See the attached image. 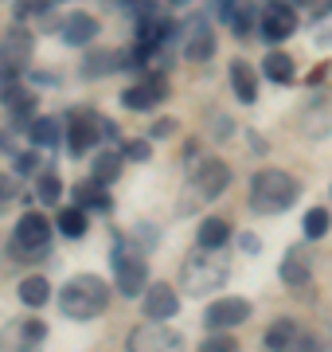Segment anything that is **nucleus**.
<instances>
[{"instance_id": "79ce46f5", "label": "nucleus", "mask_w": 332, "mask_h": 352, "mask_svg": "<svg viewBox=\"0 0 332 352\" xmlns=\"http://www.w3.org/2000/svg\"><path fill=\"white\" fill-rule=\"evenodd\" d=\"M324 75H329V63H317V67L305 75V82H313V87H317V82H324Z\"/></svg>"}, {"instance_id": "4c0bfd02", "label": "nucleus", "mask_w": 332, "mask_h": 352, "mask_svg": "<svg viewBox=\"0 0 332 352\" xmlns=\"http://www.w3.org/2000/svg\"><path fill=\"white\" fill-rule=\"evenodd\" d=\"M176 129H180V122H176V118H161V122H156V126L149 129V138H172Z\"/></svg>"}, {"instance_id": "72a5a7b5", "label": "nucleus", "mask_w": 332, "mask_h": 352, "mask_svg": "<svg viewBox=\"0 0 332 352\" xmlns=\"http://www.w3.org/2000/svg\"><path fill=\"white\" fill-rule=\"evenodd\" d=\"M200 352H239V340L223 329V333H211V337L200 344Z\"/></svg>"}, {"instance_id": "7ed1b4c3", "label": "nucleus", "mask_w": 332, "mask_h": 352, "mask_svg": "<svg viewBox=\"0 0 332 352\" xmlns=\"http://www.w3.org/2000/svg\"><path fill=\"white\" fill-rule=\"evenodd\" d=\"M227 274L230 266L215 251L200 247V251L184 254V263H180V289L184 294H211V289H219L227 282Z\"/></svg>"}, {"instance_id": "6e6552de", "label": "nucleus", "mask_w": 332, "mask_h": 352, "mask_svg": "<svg viewBox=\"0 0 332 352\" xmlns=\"http://www.w3.org/2000/svg\"><path fill=\"white\" fill-rule=\"evenodd\" d=\"M106 138V118L90 110H71V129H67V149L82 157L86 149H94L98 141Z\"/></svg>"}, {"instance_id": "aec40b11", "label": "nucleus", "mask_w": 332, "mask_h": 352, "mask_svg": "<svg viewBox=\"0 0 332 352\" xmlns=\"http://www.w3.org/2000/svg\"><path fill=\"white\" fill-rule=\"evenodd\" d=\"M230 87H235V94L250 106V102L258 98V75H254V67L243 63V59H235V63H230Z\"/></svg>"}, {"instance_id": "20e7f679", "label": "nucleus", "mask_w": 332, "mask_h": 352, "mask_svg": "<svg viewBox=\"0 0 332 352\" xmlns=\"http://www.w3.org/2000/svg\"><path fill=\"white\" fill-rule=\"evenodd\" d=\"M227 184H230L227 161H200V164L192 168V180H188V200L180 204V215H188L195 204L223 196V192H227Z\"/></svg>"}, {"instance_id": "423d86ee", "label": "nucleus", "mask_w": 332, "mask_h": 352, "mask_svg": "<svg viewBox=\"0 0 332 352\" xmlns=\"http://www.w3.org/2000/svg\"><path fill=\"white\" fill-rule=\"evenodd\" d=\"M180 55L188 59V63H204L215 55V32H211V16L195 12L184 20L180 28Z\"/></svg>"}, {"instance_id": "c03bdc74", "label": "nucleus", "mask_w": 332, "mask_h": 352, "mask_svg": "<svg viewBox=\"0 0 332 352\" xmlns=\"http://www.w3.org/2000/svg\"><path fill=\"white\" fill-rule=\"evenodd\" d=\"M317 43H320V47H329V43H332V24H329V28H320V32H317Z\"/></svg>"}, {"instance_id": "a18cd8bd", "label": "nucleus", "mask_w": 332, "mask_h": 352, "mask_svg": "<svg viewBox=\"0 0 332 352\" xmlns=\"http://www.w3.org/2000/svg\"><path fill=\"white\" fill-rule=\"evenodd\" d=\"M243 251H250V254L258 251V239H254V235H243Z\"/></svg>"}, {"instance_id": "dca6fc26", "label": "nucleus", "mask_w": 332, "mask_h": 352, "mask_svg": "<svg viewBox=\"0 0 332 352\" xmlns=\"http://www.w3.org/2000/svg\"><path fill=\"white\" fill-rule=\"evenodd\" d=\"M63 43H71V47H86L90 39H98V32H102V24L94 20L90 12H71L63 20Z\"/></svg>"}, {"instance_id": "7c9ffc66", "label": "nucleus", "mask_w": 332, "mask_h": 352, "mask_svg": "<svg viewBox=\"0 0 332 352\" xmlns=\"http://www.w3.org/2000/svg\"><path fill=\"white\" fill-rule=\"evenodd\" d=\"M59 196H63V180H59L51 168H43V173H39V180H36V200L39 204H55Z\"/></svg>"}, {"instance_id": "5701e85b", "label": "nucleus", "mask_w": 332, "mask_h": 352, "mask_svg": "<svg viewBox=\"0 0 332 352\" xmlns=\"http://www.w3.org/2000/svg\"><path fill=\"white\" fill-rule=\"evenodd\" d=\"M4 106H8V113L16 122H36V94L24 90L20 82H12V90L4 94Z\"/></svg>"}, {"instance_id": "f03ea898", "label": "nucleus", "mask_w": 332, "mask_h": 352, "mask_svg": "<svg viewBox=\"0 0 332 352\" xmlns=\"http://www.w3.org/2000/svg\"><path fill=\"white\" fill-rule=\"evenodd\" d=\"M110 305V286H106V278L98 274H75L59 289V309L67 317H75V321H90V317H98Z\"/></svg>"}, {"instance_id": "a878e982", "label": "nucleus", "mask_w": 332, "mask_h": 352, "mask_svg": "<svg viewBox=\"0 0 332 352\" xmlns=\"http://www.w3.org/2000/svg\"><path fill=\"white\" fill-rule=\"evenodd\" d=\"M27 138H32V145H39V149H51V145H59V138H63V126H59L55 118H36V122H27Z\"/></svg>"}, {"instance_id": "2f4dec72", "label": "nucleus", "mask_w": 332, "mask_h": 352, "mask_svg": "<svg viewBox=\"0 0 332 352\" xmlns=\"http://www.w3.org/2000/svg\"><path fill=\"white\" fill-rule=\"evenodd\" d=\"M329 208H309L305 212V223H301V231H305V239H324L329 235Z\"/></svg>"}, {"instance_id": "2eb2a0df", "label": "nucleus", "mask_w": 332, "mask_h": 352, "mask_svg": "<svg viewBox=\"0 0 332 352\" xmlns=\"http://www.w3.org/2000/svg\"><path fill=\"white\" fill-rule=\"evenodd\" d=\"M176 309H180V298L168 282H153L145 289V317L149 321H168V317H176Z\"/></svg>"}, {"instance_id": "c9c22d12", "label": "nucleus", "mask_w": 332, "mask_h": 352, "mask_svg": "<svg viewBox=\"0 0 332 352\" xmlns=\"http://www.w3.org/2000/svg\"><path fill=\"white\" fill-rule=\"evenodd\" d=\"M16 173H20V176L39 173V157H36V153H20V157H16Z\"/></svg>"}, {"instance_id": "09e8293b", "label": "nucleus", "mask_w": 332, "mask_h": 352, "mask_svg": "<svg viewBox=\"0 0 332 352\" xmlns=\"http://www.w3.org/2000/svg\"><path fill=\"white\" fill-rule=\"evenodd\" d=\"M297 4H313V0H297Z\"/></svg>"}, {"instance_id": "9b49d317", "label": "nucleus", "mask_w": 332, "mask_h": 352, "mask_svg": "<svg viewBox=\"0 0 332 352\" xmlns=\"http://www.w3.org/2000/svg\"><path fill=\"white\" fill-rule=\"evenodd\" d=\"M246 317H250V302H246V298H219V302L207 305L204 325L211 329V333H223V329L243 325Z\"/></svg>"}, {"instance_id": "9d476101", "label": "nucleus", "mask_w": 332, "mask_h": 352, "mask_svg": "<svg viewBox=\"0 0 332 352\" xmlns=\"http://www.w3.org/2000/svg\"><path fill=\"white\" fill-rule=\"evenodd\" d=\"M0 63L8 67L12 75H24V67L32 63V32H27L20 20H16V24L4 32V39H0Z\"/></svg>"}, {"instance_id": "a211bd4d", "label": "nucleus", "mask_w": 332, "mask_h": 352, "mask_svg": "<svg viewBox=\"0 0 332 352\" xmlns=\"http://www.w3.org/2000/svg\"><path fill=\"white\" fill-rule=\"evenodd\" d=\"M75 200L78 208H94V212H110V192H106L102 180H78L75 184Z\"/></svg>"}, {"instance_id": "37998d69", "label": "nucleus", "mask_w": 332, "mask_h": 352, "mask_svg": "<svg viewBox=\"0 0 332 352\" xmlns=\"http://www.w3.org/2000/svg\"><path fill=\"white\" fill-rule=\"evenodd\" d=\"M36 82H39V87H55L59 75H55V71H36Z\"/></svg>"}, {"instance_id": "412c9836", "label": "nucleus", "mask_w": 332, "mask_h": 352, "mask_svg": "<svg viewBox=\"0 0 332 352\" xmlns=\"http://www.w3.org/2000/svg\"><path fill=\"white\" fill-rule=\"evenodd\" d=\"M262 75H266L270 82H278V87H289L294 75H297V67L285 51H270L266 59H262Z\"/></svg>"}, {"instance_id": "f257e3e1", "label": "nucleus", "mask_w": 332, "mask_h": 352, "mask_svg": "<svg viewBox=\"0 0 332 352\" xmlns=\"http://www.w3.org/2000/svg\"><path fill=\"white\" fill-rule=\"evenodd\" d=\"M301 196V184H297L289 173L281 168H258L254 180H250V208L258 215H281L289 212Z\"/></svg>"}, {"instance_id": "58836bf2", "label": "nucleus", "mask_w": 332, "mask_h": 352, "mask_svg": "<svg viewBox=\"0 0 332 352\" xmlns=\"http://www.w3.org/2000/svg\"><path fill=\"white\" fill-rule=\"evenodd\" d=\"M12 200H16V180L0 173V208H4V204H12Z\"/></svg>"}, {"instance_id": "1a4fd4ad", "label": "nucleus", "mask_w": 332, "mask_h": 352, "mask_svg": "<svg viewBox=\"0 0 332 352\" xmlns=\"http://www.w3.org/2000/svg\"><path fill=\"white\" fill-rule=\"evenodd\" d=\"M43 337H47V325H43L39 317L12 321V325L0 329V352H36Z\"/></svg>"}, {"instance_id": "cd10ccee", "label": "nucleus", "mask_w": 332, "mask_h": 352, "mask_svg": "<svg viewBox=\"0 0 332 352\" xmlns=\"http://www.w3.org/2000/svg\"><path fill=\"white\" fill-rule=\"evenodd\" d=\"M227 239H230V223H227V219L211 215V219H204V223H200V247H207V251H219Z\"/></svg>"}, {"instance_id": "a19ab883", "label": "nucleus", "mask_w": 332, "mask_h": 352, "mask_svg": "<svg viewBox=\"0 0 332 352\" xmlns=\"http://www.w3.org/2000/svg\"><path fill=\"white\" fill-rule=\"evenodd\" d=\"M12 82H16V75L0 63V102H4V94H8V90H12Z\"/></svg>"}, {"instance_id": "6ab92c4d", "label": "nucleus", "mask_w": 332, "mask_h": 352, "mask_svg": "<svg viewBox=\"0 0 332 352\" xmlns=\"http://www.w3.org/2000/svg\"><path fill=\"white\" fill-rule=\"evenodd\" d=\"M297 337H301L297 321L281 317V321H274V325L266 329V352H289L297 344Z\"/></svg>"}, {"instance_id": "e433bc0d", "label": "nucleus", "mask_w": 332, "mask_h": 352, "mask_svg": "<svg viewBox=\"0 0 332 352\" xmlns=\"http://www.w3.org/2000/svg\"><path fill=\"white\" fill-rule=\"evenodd\" d=\"M149 141H126V157L129 161H149Z\"/></svg>"}, {"instance_id": "4be33fe9", "label": "nucleus", "mask_w": 332, "mask_h": 352, "mask_svg": "<svg viewBox=\"0 0 332 352\" xmlns=\"http://www.w3.org/2000/svg\"><path fill=\"white\" fill-rule=\"evenodd\" d=\"M305 133L309 138H324L332 129V98H320V102H313V106H305Z\"/></svg>"}, {"instance_id": "0eeeda50", "label": "nucleus", "mask_w": 332, "mask_h": 352, "mask_svg": "<svg viewBox=\"0 0 332 352\" xmlns=\"http://www.w3.org/2000/svg\"><path fill=\"white\" fill-rule=\"evenodd\" d=\"M126 349L129 352H184V337L172 333L168 325H161V321H149L145 317V325H137L129 333Z\"/></svg>"}, {"instance_id": "473e14b6", "label": "nucleus", "mask_w": 332, "mask_h": 352, "mask_svg": "<svg viewBox=\"0 0 332 352\" xmlns=\"http://www.w3.org/2000/svg\"><path fill=\"white\" fill-rule=\"evenodd\" d=\"M254 24H258V8L254 4H239L235 16H230V32H235V36H250Z\"/></svg>"}, {"instance_id": "c85d7f7f", "label": "nucleus", "mask_w": 332, "mask_h": 352, "mask_svg": "<svg viewBox=\"0 0 332 352\" xmlns=\"http://www.w3.org/2000/svg\"><path fill=\"white\" fill-rule=\"evenodd\" d=\"M51 0H16V20L24 24V20H39V28H51L55 20L51 16Z\"/></svg>"}, {"instance_id": "f704fd0d", "label": "nucleus", "mask_w": 332, "mask_h": 352, "mask_svg": "<svg viewBox=\"0 0 332 352\" xmlns=\"http://www.w3.org/2000/svg\"><path fill=\"white\" fill-rule=\"evenodd\" d=\"M235 8H239V0H207V12L215 16V20H227V24H230V16H235Z\"/></svg>"}, {"instance_id": "ddd939ff", "label": "nucleus", "mask_w": 332, "mask_h": 352, "mask_svg": "<svg viewBox=\"0 0 332 352\" xmlns=\"http://www.w3.org/2000/svg\"><path fill=\"white\" fill-rule=\"evenodd\" d=\"M165 98H168L165 75H149L145 82H133L121 94V106H129V110H149V106H156V102H165Z\"/></svg>"}, {"instance_id": "f3484780", "label": "nucleus", "mask_w": 332, "mask_h": 352, "mask_svg": "<svg viewBox=\"0 0 332 352\" xmlns=\"http://www.w3.org/2000/svg\"><path fill=\"white\" fill-rule=\"evenodd\" d=\"M309 278H313V266H309V254L301 247H289L285 258H281V282L289 289H305Z\"/></svg>"}, {"instance_id": "393cba45", "label": "nucleus", "mask_w": 332, "mask_h": 352, "mask_svg": "<svg viewBox=\"0 0 332 352\" xmlns=\"http://www.w3.org/2000/svg\"><path fill=\"white\" fill-rule=\"evenodd\" d=\"M90 176H94V180H102V184H114L117 176H121V153H117V149H102V153H94Z\"/></svg>"}, {"instance_id": "4468645a", "label": "nucleus", "mask_w": 332, "mask_h": 352, "mask_svg": "<svg viewBox=\"0 0 332 352\" xmlns=\"http://www.w3.org/2000/svg\"><path fill=\"white\" fill-rule=\"evenodd\" d=\"M51 239V223L43 219L39 212H24L20 215V223H16V247H24V251H43Z\"/></svg>"}, {"instance_id": "f8f14e48", "label": "nucleus", "mask_w": 332, "mask_h": 352, "mask_svg": "<svg viewBox=\"0 0 332 352\" xmlns=\"http://www.w3.org/2000/svg\"><path fill=\"white\" fill-rule=\"evenodd\" d=\"M297 32V12L294 4H285V0H274L266 12H262V36L270 43H281V39H289Z\"/></svg>"}, {"instance_id": "b1692460", "label": "nucleus", "mask_w": 332, "mask_h": 352, "mask_svg": "<svg viewBox=\"0 0 332 352\" xmlns=\"http://www.w3.org/2000/svg\"><path fill=\"white\" fill-rule=\"evenodd\" d=\"M16 294H20V302H24V305L39 309V305L51 302V282H47L43 274H32V278H24V282H20V289H16Z\"/></svg>"}, {"instance_id": "bb28decb", "label": "nucleus", "mask_w": 332, "mask_h": 352, "mask_svg": "<svg viewBox=\"0 0 332 352\" xmlns=\"http://www.w3.org/2000/svg\"><path fill=\"white\" fill-rule=\"evenodd\" d=\"M117 67H121V55H114V51H90L86 63H82V75L86 78H106V75H114Z\"/></svg>"}, {"instance_id": "ea45409f", "label": "nucleus", "mask_w": 332, "mask_h": 352, "mask_svg": "<svg viewBox=\"0 0 332 352\" xmlns=\"http://www.w3.org/2000/svg\"><path fill=\"white\" fill-rule=\"evenodd\" d=\"M121 8H126L129 16H145L153 8V0H121Z\"/></svg>"}, {"instance_id": "49530a36", "label": "nucleus", "mask_w": 332, "mask_h": 352, "mask_svg": "<svg viewBox=\"0 0 332 352\" xmlns=\"http://www.w3.org/2000/svg\"><path fill=\"white\" fill-rule=\"evenodd\" d=\"M313 16H332V0H320L317 12H313Z\"/></svg>"}, {"instance_id": "39448f33", "label": "nucleus", "mask_w": 332, "mask_h": 352, "mask_svg": "<svg viewBox=\"0 0 332 352\" xmlns=\"http://www.w3.org/2000/svg\"><path fill=\"white\" fill-rule=\"evenodd\" d=\"M114 278H117V294H121V298H141V294H145L149 270H145V258L129 247V239L114 243Z\"/></svg>"}, {"instance_id": "c756f323", "label": "nucleus", "mask_w": 332, "mask_h": 352, "mask_svg": "<svg viewBox=\"0 0 332 352\" xmlns=\"http://www.w3.org/2000/svg\"><path fill=\"white\" fill-rule=\"evenodd\" d=\"M59 231H63L67 239H82L86 235V208H63L59 212Z\"/></svg>"}, {"instance_id": "de8ad7c7", "label": "nucleus", "mask_w": 332, "mask_h": 352, "mask_svg": "<svg viewBox=\"0 0 332 352\" xmlns=\"http://www.w3.org/2000/svg\"><path fill=\"white\" fill-rule=\"evenodd\" d=\"M165 4H172V8H184V4H188V0H165Z\"/></svg>"}]
</instances>
